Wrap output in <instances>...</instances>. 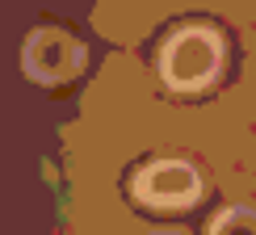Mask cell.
I'll return each mask as SVG.
<instances>
[{
	"label": "cell",
	"mask_w": 256,
	"mask_h": 235,
	"mask_svg": "<svg viewBox=\"0 0 256 235\" xmlns=\"http://www.w3.org/2000/svg\"><path fill=\"white\" fill-rule=\"evenodd\" d=\"M88 68V46L63 26H38L21 42V72L42 88H63Z\"/></svg>",
	"instance_id": "cell-2"
},
{
	"label": "cell",
	"mask_w": 256,
	"mask_h": 235,
	"mask_svg": "<svg viewBox=\"0 0 256 235\" xmlns=\"http://www.w3.org/2000/svg\"><path fill=\"white\" fill-rule=\"evenodd\" d=\"M210 235H256V206L236 202L210 222Z\"/></svg>",
	"instance_id": "cell-4"
},
{
	"label": "cell",
	"mask_w": 256,
	"mask_h": 235,
	"mask_svg": "<svg viewBox=\"0 0 256 235\" xmlns=\"http://www.w3.org/2000/svg\"><path fill=\"white\" fill-rule=\"evenodd\" d=\"M130 194L147 210H189L202 198V176L185 160H152L130 176Z\"/></svg>",
	"instance_id": "cell-3"
},
{
	"label": "cell",
	"mask_w": 256,
	"mask_h": 235,
	"mask_svg": "<svg viewBox=\"0 0 256 235\" xmlns=\"http://www.w3.org/2000/svg\"><path fill=\"white\" fill-rule=\"evenodd\" d=\"M222 63H227L222 34L206 21H189V26H176L160 42L156 68H160V80L172 92H206L218 84Z\"/></svg>",
	"instance_id": "cell-1"
}]
</instances>
